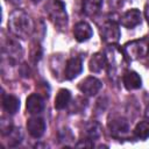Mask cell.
<instances>
[{
	"instance_id": "obj_17",
	"label": "cell",
	"mask_w": 149,
	"mask_h": 149,
	"mask_svg": "<svg viewBox=\"0 0 149 149\" xmlns=\"http://www.w3.org/2000/svg\"><path fill=\"white\" fill-rule=\"evenodd\" d=\"M2 108L9 115L15 114L20 109V99L13 94H2Z\"/></svg>"
},
{
	"instance_id": "obj_12",
	"label": "cell",
	"mask_w": 149,
	"mask_h": 149,
	"mask_svg": "<svg viewBox=\"0 0 149 149\" xmlns=\"http://www.w3.org/2000/svg\"><path fill=\"white\" fill-rule=\"evenodd\" d=\"M44 107H45L44 99L37 93H31L26 100L27 112L31 115H37V114L42 113Z\"/></svg>"
},
{
	"instance_id": "obj_5",
	"label": "cell",
	"mask_w": 149,
	"mask_h": 149,
	"mask_svg": "<svg viewBox=\"0 0 149 149\" xmlns=\"http://www.w3.org/2000/svg\"><path fill=\"white\" fill-rule=\"evenodd\" d=\"M23 56V49L21 44L13 38H7L2 47V62H7L8 66L17 64Z\"/></svg>"
},
{
	"instance_id": "obj_10",
	"label": "cell",
	"mask_w": 149,
	"mask_h": 149,
	"mask_svg": "<svg viewBox=\"0 0 149 149\" xmlns=\"http://www.w3.org/2000/svg\"><path fill=\"white\" fill-rule=\"evenodd\" d=\"M45 129H47V125L43 118L35 115L27 120V130L31 137L34 139L42 137L43 134L45 133Z\"/></svg>"
},
{
	"instance_id": "obj_18",
	"label": "cell",
	"mask_w": 149,
	"mask_h": 149,
	"mask_svg": "<svg viewBox=\"0 0 149 149\" xmlns=\"http://www.w3.org/2000/svg\"><path fill=\"white\" fill-rule=\"evenodd\" d=\"M104 5V0H81V10L86 16H95Z\"/></svg>"
},
{
	"instance_id": "obj_4",
	"label": "cell",
	"mask_w": 149,
	"mask_h": 149,
	"mask_svg": "<svg viewBox=\"0 0 149 149\" xmlns=\"http://www.w3.org/2000/svg\"><path fill=\"white\" fill-rule=\"evenodd\" d=\"M122 49L128 59L136 61V59L144 58L149 55V38L143 37V38L127 42Z\"/></svg>"
},
{
	"instance_id": "obj_26",
	"label": "cell",
	"mask_w": 149,
	"mask_h": 149,
	"mask_svg": "<svg viewBox=\"0 0 149 149\" xmlns=\"http://www.w3.org/2000/svg\"><path fill=\"white\" fill-rule=\"evenodd\" d=\"M8 3H12V5H16V3H19L21 0H6Z\"/></svg>"
},
{
	"instance_id": "obj_3",
	"label": "cell",
	"mask_w": 149,
	"mask_h": 149,
	"mask_svg": "<svg viewBox=\"0 0 149 149\" xmlns=\"http://www.w3.org/2000/svg\"><path fill=\"white\" fill-rule=\"evenodd\" d=\"M44 9L48 17L55 24L56 28L62 30L66 29L69 17H68L65 5L62 0H48L45 2Z\"/></svg>"
},
{
	"instance_id": "obj_11",
	"label": "cell",
	"mask_w": 149,
	"mask_h": 149,
	"mask_svg": "<svg viewBox=\"0 0 149 149\" xmlns=\"http://www.w3.org/2000/svg\"><path fill=\"white\" fill-rule=\"evenodd\" d=\"M83 71V61L78 56L70 57L64 66V78L68 80L74 79Z\"/></svg>"
},
{
	"instance_id": "obj_19",
	"label": "cell",
	"mask_w": 149,
	"mask_h": 149,
	"mask_svg": "<svg viewBox=\"0 0 149 149\" xmlns=\"http://www.w3.org/2000/svg\"><path fill=\"white\" fill-rule=\"evenodd\" d=\"M72 95L71 92L68 88H61L55 98V108L56 109H64L65 107H68L71 102Z\"/></svg>"
},
{
	"instance_id": "obj_9",
	"label": "cell",
	"mask_w": 149,
	"mask_h": 149,
	"mask_svg": "<svg viewBox=\"0 0 149 149\" xmlns=\"http://www.w3.org/2000/svg\"><path fill=\"white\" fill-rule=\"evenodd\" d=\"M141 22H142V14L137 8H132L126 10L119 19V23L127 29H133L136 26L141 24Z\"/></svg>"
},
{
	"instance_id": "obj_24",
	"label": "cell",
	"mask_w": 149,
	"mask_h": 149,
	"mask_svg": "<svg viewBox=\"0 0 149 149\" xmlns=\"http://www.w3.org/2000/svg\"><path fill=\"white\" fill-rule=\"evenodd\" d=\"M144 16H146L147 22H148V24H149V0H148V2L146 3V7H144Z\"/></svg>"
},
{
	"instance_id": "obj_14",
	"label": "cell",
	"mask_w": 149,
	"mask_h": 149,
	"mask_svg": "<svg viewBox=\"0 0 149 149\" xmlns=\"http://www.w3.org/2000/svg\"><path fill=\"white\" fill-rule=\"evenodd\" d=\"M122 84H123V86H125L126 90L134 91V90L141 88V86H142V79H141L140 74L136 71L128 70V71H125L122 73Z\"/></svg>"
},
{
	"instance_id": "obj_15",
	"label": "cell",
	"mask_w": 149,
	"mask_h": 149,
	"mask_svg": "<svg viewBox=\"0 0 149 149\" xmlns=\"http://www.w3.org/2000/svg\"><path fill=\"white\" fill-rule=\"evenodd\" d=\"M102 130H101V126L99 125V122L97 121H90L87 123H85L84 129H83V135L85 140L88 141H97L101 137Z\"/></svg>"
},
{
	"instance_id": "obj_16",
	"label": "cell",
	"mask_w": 149,
	"mask_h": 149,
	"mask_svg": "<svg viewBox=\"0 0 149 149\" xmlns=\"http://www.w3.org/2000/svg\"><path fill=\"white\" fill-rule=\"evenodd\" d=\"M88 69L93 73H100L106 69V57L102 52H95L88 61Z\"/></svg>"
},
{
	"instance_id": "obj_23",
	"label": "cell",
	"mask_w": 149,
	"mask_h": 149,
	"mask_svg": "<svg viewBox=\"0 0 149 149\" xmlns=\"http://www.w3.org/2000/svg\"><path fill=\"white\" fill-rule=\"evenodd\" d=\"M123 1L125 0H109V3L113 6V7H120L123 5Z\"/></svg>"
},
{
	"instance_id": "obj_7",
	"label": "cell",
	"mask_w": 149,
	"mask_h": 149,
	"mask_svg": "<svg viewBox=\"0 0 149 149\" xmlns=\"http://www.w3.org/2000/svg\"><path fill=\"white\" fill-rule=\"evenodd\" d=\"M100 35H101V40L104 42H106L108 44L116 43L121 36L119 23L113 19L105 20L102 26L100 27Z\"/></svg>"
},
{
	"instance_id": "obj_27",
	"label": "cell",
	"mask_w": 149,
	"mask_h": 149,
	"mask_svg": "<svg viewBox=\"0 0 149 149\" xmlns=\"http://www.w3.org/2000/svg\"><path fill=\"white\" fill-rule=\"evenodd\" d=\"M31 1H33V2H40L41 0H31Z\"/></svg>"
},
{
	"instance_id": "obj_25",
	"label": "cell",
	"mask_w": 149,
	"mask_h": 149,
	"mask_svg": "<svg viewBox=\"0 0 149 149\" xmlns=\"http://www.w3.org/2000/svg\"><path fill=\"white\" fill-rule=\"evenodd\" d=\"M144 116H146V120H147V121H149V105H148V106H147V108H146Z\"/></svg>"
},
{
	"instance_id": "obj_21",
	"label": "cell",
	"mask_w": 149,
	"mask_h": 149,
	"mask_svg": "<svg viewBox=\"0 0 149 149\" xmlns=\"http://www.w3.org/2000/svg\"><path fill=\"white\" fill-rule=\"evenodd\" d=\"M8 146L9 147H17L22 140H23V132L21 130V128H17V127H14L8 134Z\"/></svg>"
},
{
	"instance_id": "obj_8",
	"label": "cell",
	"mask_w": 149,
	"mask_h": 149,
	"mask_svg": "<svg viewBox=\"0 0 149 149\" xmlns=\"http://www.w3.org/2000/svg\"><path fill=\"white\" fill-rule=\"evenodd\" d=\"M101 87H102V83L93 76H88V77L84 78L78 84V90L86 97L95 95L101 90Z\"/></svg>"
},
{
	"instance_id": "obj_13",
	"label": "cell",
	"mask_w": 149,
	"mask_h": 149,
	"mask_svg": "<svg viewBox=\"0 0 149 149\" xmlns=\"http://www.w3.org/2000/svg\"><path fill=\"white\" fill-rule=\"evenodd\" d=\"M73 36H74V40L77 42H86L88 41L92 35H93V30H92V27L85 22V21H80V22H77L73 27Z\"/></svg>"
},
{
	"instance_id": "obj_20",
	"label": "cell",
	"mask_w": 149,
	"mask_h": 149,
	"mask_svg": "<svg viewBox=\"0 0 149 149\" xmlns=\"http://www.w3.org/2000/svg\"><path fill=\"white\" fill-rule=\"evenodd\" d=\"M133 134H134V137L136 140H141V141L147 140L149 137V121H147V120L146 121H140L135 126V128L133 130Z\"/></svg>"
},
{
	"instance_id": "obj_1",
	"label": "cell",
	"mask_w": 149,
	"mask_h": 149,
	"mask_svg": "<svg viewBox=\"0 0 149 149\" xmlns=\"http://www.w3.org/2000/svg\"><path fill=\"white\" fill-rule=\"evenodd\" d=\"M8 30L17 38L26 40L31 36L35 30L34 20L22 9H15L8 17Z\"/></svg>"
},
{
	"instance_id": "obj_6",
	"label": "cell",
	"mask_w": 149,
	"mask_h": 149,
	"mask_svg": "<svg viewBox=\"0 0 149 149\" xmlns=\"http://www.w3.org/2000/svg\"><path fill=\"white\" fill-rule=\"evenodd\" d=\"M107 128L113 137L116 139H123L129 134L130 125L129 121L121 115H113L108 119Z\"/></svg>"
},
{
	"instance_id": "obj_22",
	"label": "cell",
	"mask_w": 149,
	"mask_h": 149,
	"mask_svg": "<svg viewBox=\"0 0 149 149\" xmlns=\"http://www.w3.org/2000/svg\"><path fill=\"white\" fill-rule=\"evenodd\" d=\"M13 128H14V126L10 122V120H6L5 118H2V121H1V133H2V135H7Z\"/></svg>"
},
{
	"instance_id": "obj_2",
	"label": "cell",
	"mask_w": 149,
	"mask_h": 149,
	"mask_svg": "<svg viewBox=\"0 0 149 149\" xmlns=\"http://www.w3.org/2000/svg\"><path fill=\"white\" fill-rule=\"evenodd\" d=\"M104 54L106 57V69L109 77L113 79L118 78L120 72H122L126 66V55L123 49L118 48V45L109 44Z\"/></svg>"
}]
</instances>
